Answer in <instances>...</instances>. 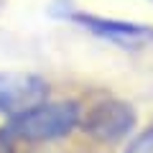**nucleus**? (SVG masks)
Instances as JSON below:
<instances>
[{
  "instance_id": "nucleus-1",
  "label": "nucleus",
  "mask_w": 153,
  "mask_h": 153,
  "mask_svg": "<svg viewBox=\"0 0 153 153\" xmlns=\"http://www.w3.org/2000/svg\"><path fill=\"white\" fill-rule=\"evenodd\" d=\"M79 125V105L71 100L61 102H41L21 115H13L5 133L21 140L46 143L69 135Z\"/></svg>"
},
{
  "instance_id": "nucleus-2",
  "label": "nucleus",
  "mask_w": 153,
  "mask_h": 153,
  "mask_svg": "<svg viewBox=\"0 0 153 153\" xmlns=\"http://www.w3.org/2000/svg\"><path fill=\"white\" fill-rule=\"evenodd\" d=\"M49 84L38 74H0V112L13 117L46 102Z\"/></svg>"
},
{
  "instance_id": "nucleus-3",
  "label": "nucleus",
  "mask_w": 153,
  "mask_h": 153,
  "mask_svg": "<svg viewBox=\"0 0 153 153\" xmlns=\"http://www.w3.org/2000/svg\"><path fill=\"white\" fill-rule=\"evenodd\" d=\"M135 125V112L130 105L120 102V100H105L97 107H92V112L84 120V130L92 138L105 143H115L125 138Z\"/></svg>"
},
{
  "instance_id": "nucleus-4",
  "label": "nucleus",
  "mask_w": 153,
  "mask_h": 153,
  "mask_svg": "<svg viewBox=\"0 0 153 153\" xmlns=\"http://www.w3.org/2000/svg\"><path fill=\"white\" fill-rule=\"evenodd\" d=\"M69 18L74 23H79L82 28L92 31L94 36L107 38L112 44L135 46V44L153 41V28H148V26H138V23H128V21H112V18H100V16H92V13H82V10H69Z\"/></svg>"
},
{
  "instance_id": "nucleus-5",
  "label": "nucleus",
  "mask_w": 153,
  "mask_h": 153,
  "mask_svg": "<svg viewBox=\"0 0 153 153\" xmlns=\"http://www.w3.org/2000/svg\"><path fill=\"white\" fill-rule=\"evenodd\" d=\"M125 153H153V128L143 130L140 135L125 148Z\"/></svg>"
},
{
  "instance_id": "nucleus-6",
  "label": "nucleus",
  "mask_w": 153,
  "mask_h": 153,
  "mask_svg": "<svg viewBox=\"0 0 153 153\" xmlns=\"http://www.w3.org/2000/svg\"><path fill=\"white\" fill-rule=\"evenodd\" d=\"M0 153H10V143H8V138L0 133Z\"/></svg>"
}]
</instances>
